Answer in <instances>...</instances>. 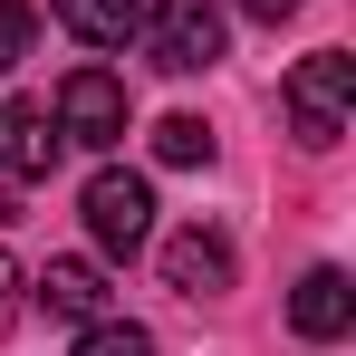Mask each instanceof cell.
Instances as JSON below:
<instances>
[{"label":"cell","instance_id":"cell-9","mask_svg":"<svg viewBox=\"0 0 356 356\" xmlns=\"http://www.w3.org/2000/svg\"><path fill=\"white\" fill-rule=\"evenodd\" d=\"M58 19L87 39V49H125L145 29V0H58Z\"/></svg>","mask_w":356,"mask_h":356},{"label":"cell","instance_id":"cell-10","mask_svg":"<svg viewBox=\"0 0 356 356\" xmlns=\"http://www.w3.org/2000/svg\"><path fill=\"white\" fill-rule=\"evenodd\" d=\"M154 164H212V125L202 116H164L154 125Z\"/></svg>","mask_w":356,"mask_h":356},{"label":"cell","instance_id":"cell-7","mask_svg":"<svg viewBox=\"0 0 356 356\" xmlns=\"http://www.w3.org/2000/svg\"><path fill=\"white\" fill-rule=\"evenodd\" d=\"M347 318H356V289H347V270H308V280L289 289V327L308 337V347L347 337Z\"/></svg>","mask_w":356,"mask_h":356},{"label":"cell","instance_id":"cell-5","mask_svg":"<svg viewBox=\"0 0 356 356\" xmlns=\"http://www.w3.org/2000/svg\"><path fill=\"white\" fill-rule=\"evenodd\" d=\"M58 135L67 145H116L125 135V87L106 77V67H77L58 87Z\"/></svg>","mask_w":356,"mask_h":356},{"label":"cell","instance_id":"cell-12","mask_svg":"<svg viewBox=\"0 0 356 356\" xmlns=\"http://www.w3.org/2000/svg\"><path fill=\"white\" fill-rule=\"evenodd\" d=\"M29 39H39L29 0H0V67H19V58H29Z\"/></svg>","mask_w":356,"mask_h":356},{"label":"cell","instance_id":"cell-4","mask_svg":"<svg viewBox=\"0 0 356 356\" xmlns=\"http://www.w3.org/2000/svg\"><path fill=\"white\" fill-rule=\"evenodd\" d=\"M58 116H49V106H39V97H10V106H0V174L10 183H39V174H58Z\"/></svg>","mask_w":356,"mask_h":356},{"label":"cell","instance_id":"cell-3","mask_svg":"<svg viewBox=\"0 0 356 356\" xmlns=\"http://www.w3.org/2000/svg\"><path fill=\"white\" fill-rule=\"evenodd\" d=\"M87 232H97V250L106 260H135L145 241H154V183L145 174H87Z\"/></svg>","mask_w":356,"mask_h":356},{"label":"cell","instance_id":"cell-2","mask_svg":"<svg viewBox=\"0 0 356 356\" xmlns=\"http://www.w3.org/2000/svg\"><path fill=\"white\" fill-rule=\"evenodd\" d=\"M145 49L164 77H202L222 58V0H154L145 10Z\"/></svg>","mask_w":356,"mask_h":356},{"label":"cell","instance_id":"cell-6","mask_svg":"<svg viewBox=\"0 0 356 356\" xmlns=\"http://www.w3.org/2000/svg\"><path fill=\"white\" fill-rule=\"evenodd\" d=\"M164 289H183V298H222V289H232V241L202 232V222H193V232H174V241H164Z\"/></svg>","mask_w":356,"mask_h":356},{"label":"cell","instance_id":"cell-13","mask_svg":"<svg viewBox=\"0 0 356 356\" xmlns=\"http://www.w3.org/2000/svg\"><path fill=\"white\" fill-rule=\"evenodd\" d=\"M19 289H29V280H19V260H10V250H0V327H10V318H19Z\"/></svg>","mask_w":356,"mask_h":356},{"label":"cell","instance_id":"cell-8","mask_svg":"<svg viewBox=\"0 0 356 356\" xmlns=\"http://www.w3.org/2000/svg\"><path fill=\"white\" fill-rule=\"evenodd\" d=\"M39 308H49V318H77V327L106 318V270H97V260H49V270H39Z\"/></svg>","mask_w":356,"mask_h":356},{"label":"cell","instance_id":"cell-1","mask_svg":"<svg viewBox=\"0 0 356 356\" xmlns=\"http://www.w3.org/2000/svg\"><path fill=\"white\" fill-rule=\"evenodd\" d=\"M347 106H356V58L347 49H318V58L289 67V135L308 154H327L347 135Z\"/></svg>","mask_w":356,"mask_h":356},{"label":"cell","instance_id":"cell-14","mask_svg":"<svg viewBox=\"0 0 356 356\" xmlns=\"http://www.w3.org/2000/svg\"><path fill=\"white\" fill-rule=\"evenodd\" d=\"M241 10H250L260 29H280V19H298V0H241Z\"/></svg>","mask_w":356,"mask_h":356},{"label":"cell","instance_id":"cell-11","mask_svg":"<svg viewBox=\"0 0 356 356\" xmlns=\"http://www.w3.org/2000/svg\"><path fill=\"white\" fill-rule=\"evenodd\" d=\"M77 356H154V337H145L135 318H87V337H77Z\"/></svg>","mask_w":356,"mask_h":356}]
</instances>
